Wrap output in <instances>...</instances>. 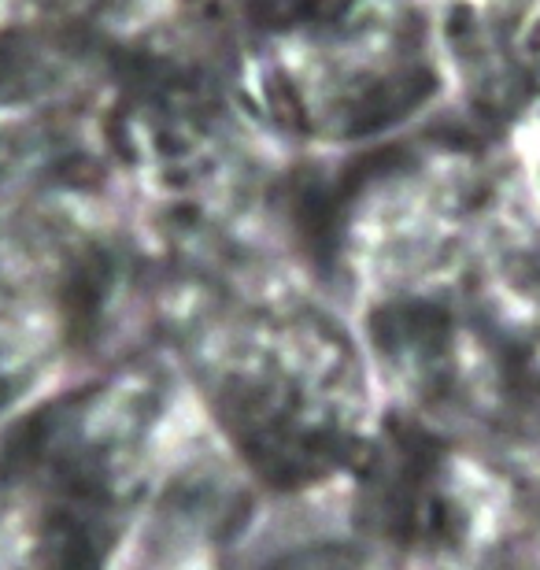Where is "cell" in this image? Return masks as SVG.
<instances>
[{
  "instance_id": "obj_2",
  "label": "cell",
  "mask_w": 540,
  "mask_h": 570,
  "mask_svg": "<svg viewBox=\"0 0 540 570\" xmlns=\"http://www.w3.org/2000/svg\"><path fill=\"white\" fill-rule=\"evenodd\" d=\"M189 363L229 455L274 493L352 478L382 426L352 341L312 307L240 304L197 330Z\"/></svg>"
},
{
  "instance_id": "obj_1",
  "label": "cell",
  "mask_w": 540,
  "mask_h": 570,
  "mask_svg": "<svg viewBox=\"0 0 540 570\" xmlns=\"http://www.w3.org/2000/svg\"><path fill=\"white\" fill-rule=\"evenodd\" d=\"M170 404L108 374L0 423V570H126L167 474Z\"/></svg>"
},
{
  "instance_id": "obj_3",
  "label": "cell",
  "mask_w": 540,
  "mask_h": 570,
  "mask_svg": "<svg viewBox=\"0 0 540 570\" xmlns=\"http://www.w3.org/2000/svg\"><path fill=\"white\" fill-rule=\"evenodd\" d=\"M89 271L33 234L0 230V419L60 367L82 326Z\"/></svg>"
},
{
  "instance_id": "obj_4",
  "label": "cell",
  "mask_w": 540,
  "mask_h": 570,
  "mask_svg": "<svg viewBox=\"0 0 540 570\" xmlns=\"http://www.w3.org/2000/svg\"><path fill=\"white\" fill-rule=\"evenodd\" d=\"M271 570H377L374 552L360 549H344V544H333V549H304L282 560Z\"/></svg>"
}]
</instances>
